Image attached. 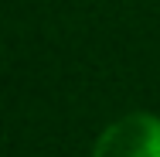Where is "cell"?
Instances as JSON below:
<instances>
[{
    "label": "cell",
    "instance_id": "obj_1",
    "mask_svg": "<svg viewBox=\"0 0 160 157\" xmlns=\"http://www.w3.org/2000/svg\"><path fill=\"white\" fill-rule=\"evenodd\" d=\"M92 157H160V116L129 113L109 123L96 140Z\"/></svg>",
    "mask_w": 160,
    "mask_h": 157
}]
</instances>
